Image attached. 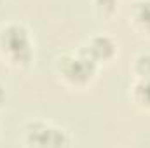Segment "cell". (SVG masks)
I'll list each match as a JSON object with an SVG mask.
<instances>
[{"label": "cell", "mask_w": 150, "mask_h": 148, "mask_svg": "<svg viewBox=\"0 0 150 148\" xmlns=\"http://www.w3.org/2000/svg\"><path fill=\"white\" fill-rule=\"evenodd\" d=\"M0 52L16 66L28 65L32 59L30 35L23 25L9 23L0 30Z\"/></svg>", "instance_id": "6da1fadb"}, {"label": "cell", "mask_w": 150, "mask_h": 148, "mask_svg": "<svg viewBox=\"0 0 150 148\" xmlns=\"http://www.w3.org/2000/svg\"><path fill=\"white\" fill-rule=\"evenodd\" d=\"M96 72V63L82 49L77 56H65L59 59V73L72 85H84Z\"/></svg>", "instance_id": "7a4b0ae2"}, {"label": "cell", "mask_w": 150, "mask_h": 148, "mask_svg": "<svg viewBox=\"0 0 150 148\" xmlns=\"http://www.w3.org/2000/svg\"><path fill=\"white\" fill-rule=\"evenodd\" d=\"M87 56L98 65L100 61H108L112 59L113 54H115V44L110 37L107 35H96V37L91 38L89 45L84 47Z\"/></svg>", "instance_id": "3957f363"}, {"label": "cell", "mask_w": 150, "mask_h": 148, "mask_svg": "<svg viewBox=\"0 0 150 148\" xmlns=\"http://www.w3.org/2000/svg\"><path fill=\"white\" fill-rule=\"evenodd\" d=\"M133 23L143 33H150V0H140L134 4L131 12Z\"/></svg>", "instance_id": "277c9868"}, {"label": "cell", "mask_w": 150, "mask_h": 148, "mask_svg": "<svg viewBox=\"0 0 150 148\" xmlns=\"http://www.w3.org/2000/svg\"><path fill=\"white\" fill-rule=\"evenodd\" d=\"M133 99L138 106L150 110V78H140L134 84Z\"/></svg>", "instance_id": "5b68a950"}, {"label": "cell", "mask_w": 150, "mask_h": 148, "mask_svg": "<svg viewBox=\"0 0 150 148\" xmlns=\"http://www.w3.org/2000/svg\"><path fill=\"white\" fill-rule=\"evenodd\" d=\"M134 72L140 78H150V54H140L134 59Z\"/></svg>", "instance_id": "8992f818"}, {"label": "cell", "mask_w": 150, "mask_h": 148, "mask_svg": "<svg viewBox=\"0 0 150 148\" xmlns=\"http://www.w3.org/2000/svg\"><path fill=\"white\" fill-rule=\"evenodd\" d=\"M96 9L101 11V14H112L115 9V0H94Z\"/></svg>", "instance_id": "52a82bcc"}, {"label": "cell", "mask_w": 150, "mask_h": 148, "mask_svg": "<svg viewBox=\"0 0 150 148\" xmlns=\"http://www.w3.org/2000/svg\"><path fill=\"white\" fill-rule=\"evenodd\" d=\"M4 99H5V92H4V87L0 85V105L4 103Z\"/></svg>", "instance_id": "ba28073f"}, {"label": "cell", "mask_w": 150, "mask_h": 148, "mask_svg": "<svg viewBox=\"0 0 150 148\" xmlns=\"http://www.w3.org/2000/svg\"><path fill=\"white\" fill-rule=\"evenodd\" d=\"M0 2H2V0H0Z\"/></svg>", "instance_id": "9c48e42d"}]
</instances>
